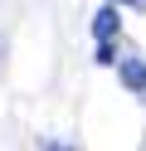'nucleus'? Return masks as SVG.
I'll return each instance as SVG.
<instances>
[{"instance_id":"1","label":"nucleus","mask_w":146,"mask_h":151,"mask_svg":"<svg viewBox=\"0 0 146 151\" xmlns=\"http://www.w3.org/2000/svg\"><path fill=\"white\" fill-rule=\"evenodd\" d=\"M122 29V15H117V5H102L97 10V20H93V34H97V44H112V34Z\"/></svg>"},{"instance_id":"5","label":"nucleus","mask_w":146,"mask_h":151,"mask_svg":"<svg viewBox=\"0 0 146 151\" xmlns=\"http://www.w3.org/2000/svg\"><path fill=\"white\" fill-rule=\"evenodd\" d=\"M0 54H5V39H0Z\"/></svg>"},{"instance_id":"4","label":"nucleus","mask_w":146,"mask_h":151,"mask_svg":"<svg viewBox=\"0 0 146 151\" xmlns=\"http://www.w3.org/2000/svg\"><path fill=\"white\" fill-rule=\"evenodd\" d=\"M44 151H68V146H58V141H49V146H44Z\"/></svg>"},{"instance_id":"2","label":"nucleus","mask_w":146,"mask_h":151,"mask_svg":"<svg viewBox=\"0 0 146 151\" xmlns=\"http://www.w3.org/2000/svg\"><path fill=\"white\" fill-rule=\"evenodd\" d=\"M117 73H122L127 93H146V63H141V59H122V63H117Z\"/></svg>"},{"instance_id":"3","label":"nucleus","mask_w":146,"mask_h":151,"mask_svg":"<svg viewBox=\"0 0 146 151\" xmlns=\"http://www.w3.org/2000/svg\"><path fill=\"white\" fill-rule=\"evenodd\" d=\"M112 5H146V0H112Z\"/></svg>"}]
</instances>
